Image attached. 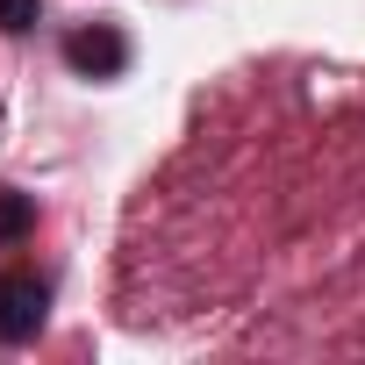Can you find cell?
I'll list each match as a JSON object with an SVG mask.
<instances>
[{
    "label": "cell",
    "instance_id": "1",
    "mask_svg": "<svg viewBox=\"0 0 365 365\" xmlns=\"http://www.w3.org/2000/svg\"><path fill=\"white\" fill-rule=\"evenodd\" d=\"M43 315H51L43 279H29V272H0V344H29V336L43 329Z\"/></svg>",
    "mask_w": 365,
    "mask_h": 365
},
{
    "label": "cell",
    "instance_id": "2",
    "mask_svg": "<svg viewBox=\"0 0 365 365\" xmlns=\"http://www.w3.org/2000/svg\"><path fill=\"white\" fill-rule=\"evenodd\" d=\"M65 58H72V72H86V79H115V72L129 65V43H122L115 29H72V36H65Z\"/></svg>",
    "mask_w": 365,
    "mask_h": 365
},
{
    "label": "cell",
    "instance_id": "3",
    "mask_svg": "<svg viewBox=\"0 0 365 365\" xmlns=\"http://www.w3.org/2000/svg\"><path fill=\"white\" fill-rule=\"evenodd\" d=\"M29 230H36V208H29V194L0 187V251H8V244H22Z\"/></svg>",
    "mask_w": 365,
    "mask_h": 365
},
{
    "label": "cell",
    "instance_id": "4",
    "mask_svg": "<svg viewBox=\"0 0 365 365\" xmlns=\"http://www.w3.org/2000/svg\"><path fill=\"white\" fill-rule=\"evenodd\" d=\"M36 22V0H0V29H29Z\"/></svg>",
    "mask_w": 365,
    "mask_h": 365
}]
</instances>
